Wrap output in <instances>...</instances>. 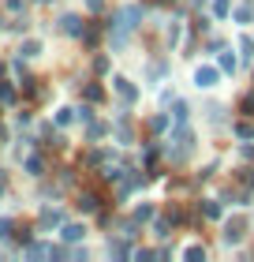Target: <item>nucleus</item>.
<instances>
[{"label":"nucleus","instance_id":"nucleus-7","mask_svg":"<svg viewBox=\"0 0 254 262\" xmlns=\"http://www.w3.org/2000/svg\"><path fill=\"white\" fill-rule=\"evenodd\" d=\"M82 232H86L82 225H67V229H64V240H82Z\"/></svg>","mask_w":254,"mask_h":262},{"label":"nucleus","instance_id":"nucleus-2","mask_svg":"<svg viewBox=\"0 0 254 262\" xmlns=\"http://www.w3.org/2000/svg\"><path fill=\"white\" fill-rule=\"evenodd\" d=\"M243 229H247V221H243V217H236V221H228V229H224V240H228V244H236V240H243Z\"/></svg>","mask_w":254,"mask_h":262},{"label":"nucleus","instance_id":"nucleus-5","mask_svg":"<svg viewBox=\"0 0 254 262\" xmlns=\"http://www.w3.org/2000/svg\"><path fill=\"white\" fill-rule=\"evenodd\" d=\"M98 202H101L98 195H82V199H79V206L86 210V213H94V210H98Z\"/></svg>","mask_w":254,"mask_h":262},{"label":"nucleus","instance_id":"nucleus-9","mask_svg":"<svg viewBox=\"0 0 254 262\" xmlns=\"http://www.w3.org/2000/svg\"><path fill=\"white\" fill-rule=\"evenodd\" d=\"M221 71H236V56H232V53L221 56Z\"/></svg>","mask_w":254,"mask_h":262},{"label":"nucleus","instance_id":"nucleus-14","mask_svg":"<svg viewBox=\"0 0 254 262\" xmlns=\"http://www.w3.org/2000/svg\"><path fill=\"white\" fill-rule=\"evenodd\" d=\"M191 262H195V258H205V251H202V247H187V251H183Z\"/></svg>","mask_w":254,"mask_h":262},{"label":"nucleus","instance_id":"nucleus-15","mask_svg":"<svg viewBox=\"0 0 254 262\" xmlns=\"http://www.w3.org/2000/svg\"><path fill=\"white\" fill-rule=\"evenodd\" d=\"M213 11L217 15H228V0H213Z\"/></svg>","mask_w":254,"mask_h":262},{"label":"nucleus","instance_id":"nucleus-13","mask_svg":"<svg viewBox=\"0 0 254 262\" xmlns=\"http://www.w3.org/2000/svg\"><path fill=\"white\" fill-rule=\"evenodd\" d=\"M135 217H138V221H150V217H153V210H150V206H138V210H135Z\"/></svg>","mask_w":254,"mask_h":262},{"label":"nucleus","instance_id":"nucleus-4","mask_svg":"<svg viewBox=\"0 0 254 262\" xmlns=\"http://www.w3.org/2000/svg\"><path fill=\"white\" fill-rule=\"evenodd\" d=\"M116 94H120L124 101H135V86H131L127 79H116Z\"/></svg>","mask_w":254,"mask_h":262},{"label":"nucleus","instance_id":"nucleus-6","mask_svg":"<svg viewBox=\"0 0 254 262\" xmlns=\"http://www.w3.org/2000/svg\"><path fill=\"white\" fill-rule=\"evenodd\" d=\"M64 30H67V34H82V23H79L75 15H64Z\"/></svg>","mask_w":254,"mask_h":262},{"label":"nucleus","instance_id":"nucleus-10","mask_svg":"<svg viewBox=\"0 0 254 262\" xmlns=\"http://www.w3.org/2000/svg\"><path fill=\"white\" fill-rule=\"evenodd\" d=\"M38 53H41L38 41H27V45H22V56H38Z\"/></svg>","mask_w":254,"mask_h":262},{"label":"nucleus","instance_id":"nucleus-11","mask_svg":"<svg viewBox=\"0 0 254 262\" xmlns=\"http://www.w3.org/2000/svg\"><path fill=\"white\" fill-rule=\"evenodd\" d=\"M86 98L90 101H101V86H98V82H90V86H86Z\"/></svg>","mask_w":254,"mask_h":262},{"label":"nucleus","instance_id":"nucleus-3","mask_svg":"<svg viewBox=\"0 0 254 262\" xmlns=\"http://www.w3.org/2000/svg\"><path fill=\"white\" fill-rule=\"evenodd\" d=\"M195 82H198V86H213V82H217V68H198Z\"/></svg>","mask_w":254,"mask_h":262},{"label":"nucleus","instance_id":"nucleus-1","mask_svg":"<svg viewBox=\"0 0 254 262\" xmlns=\"http://www.w3.org/2000/svg\"><path fill=\"white\" fill-rule=\"evenodd\" d=\"M138 19H142V8H135V4L120 11V19H116V27H120V38H124L127 30H135V23H138Z\"/></svg>","mask_w":254,"mask_h":262},{"label":"nucleus","instance_id":"nucleus-16","mask_svg":"<svg viewBox=\"0 0 254 262\" xmlns=\"http://www.w3.org/2000/svg\"><path fill=\"white\" fill-rule=\"evenodd\" d=\"M15 94H11V86H0V101H11Z\"/></svg>","mask_w":254,"mask_h":262},{"label":"nucleus","instance_id":"nucleus-12","mask_svg":"<svg viewBox=\"0 0 254 262\" xmlns=\"http://www.w3.org/2000/svg\"><path fill=\"white\" fill-rule=\"evenodd\" d=\"M202 210H205V217H221V206H217V202H205Z\"/></svg>","mask_w":254,"mask_h":262},{"label":"nucleus","instance_id":"nucleus-17","mask_svg":"<svg viewBox=\"0 0 254 262\" xmlns=\"http://www.w3.org/2000/svg\"><path fill=\"white\" fill-rule=\"evenodd\" d=\"M161 4H165V0H161Z\"/></svg>","mask_w":254,"mask_h":262},{"label":"nucleus","instance_id":"nucleus-8","mask_svg":"<svg viewBox=\"0 0 254 262\" xmlns=\"http://www.w3.org/2000/svg\"><path fill=\"white\" fill-rule=\"evenodd\" d=\"M236 19H239V23H250V19H254V8H250V4H243V8L236 11Z\"/></svg>","mask_w":254,"mask_h":262}]
</instances>
